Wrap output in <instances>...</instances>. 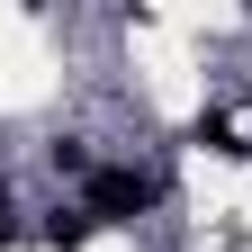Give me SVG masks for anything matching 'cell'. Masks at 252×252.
<instances>
[{
  "mask_svg": "<svg viewBox=\"0 0 252 252\" xmlns=\"http://www.w3.org/2000/svg\"><path fill=\"white\" fill-rule=\"evenodd\" d=\"M153 198H162V180H153V171H135V162H117V171H99V180H90V207H99V216H144Z\"/></svg>",
  "mask_w": 252,
  "mask_h": 252,
  "instance_id": "6da1fadb",
  "label": "cell"
}]
</instances>
